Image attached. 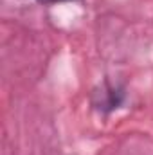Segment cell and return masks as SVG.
<instances>
[{
	"label": "cell",
	"instance_id": "6da1fadb",
	"mask_svg": "<svg viewBox=\"0 0 153 155\" xmlns=\"http://www.w3.org/2000/svg\"><path fill=\"white\" fill-rule=\"evenodd\" d=\"M126 97H128V92H126V87L122 83H117V81H110V79H105L101 85H97L92 94H90V107L101 114V116H110L114 114L115 110H119L124 103H126Z\"/></svg>",
	"mask_w": 153,
	"mask_h": 155
},
{
	"label": "cell",
	"instance_id": "7a4b0ae2",
	"mask_svg": "<svg viewBox=\"0 0 153 155\" xmlns=\"http://www.w3.org/2000/svg\"><path fill=\"white\" fill-rule=\"evenodd\" d=\"M41 5H56V4H63V2H79V0H36Z\"/></svg>",
	"mask_w": 153,
	"mask_h": 155
}]
</instances>
